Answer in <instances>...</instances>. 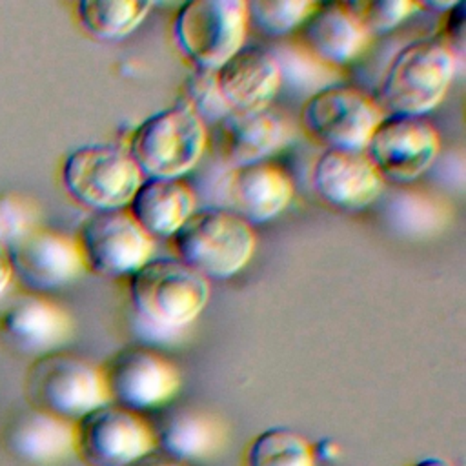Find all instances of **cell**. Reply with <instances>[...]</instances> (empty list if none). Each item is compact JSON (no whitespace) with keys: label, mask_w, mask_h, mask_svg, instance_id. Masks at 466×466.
<instances>
[{"label":"cell","mask_w":466,"mask_h":466,"mask_svg":"<svg viewBox=\"0 0 466 466\" xmlns=\"http://www.w3.org/2000/svg\"><path fill=\"white\" fill-rule=\"evenodd\" d=\"M0 333L7 346L38 359L60 351L71 339L73 324L60 306L38 295H24L4 311Z\"/></svg>","instance_id":"obj_18"},{"label":"cell","mask_w":466,"mask_h":466,"mask_svg":"<svg viewBox=\"0 0 466 466\" xmlns=\"http://www.w3.org/2000/svg\"><path fill=\"white\" fill-rule=\"evenodd\" d=\"M453 2H420V9H433L437 15H444Z\"/></svg>","instance_id":"obj_33"},{"label":"cell","mask_w":466,"mask_h":466,"mask_svg":"<svg viewBox=\"0 0 466 466\" xmlns=\"http://www.w3.org/2000/svg\"><path fill=\"white\" fill-rule=\"evenodd\" d=\"M311 186L328 206L360 211L379 198L384 178L364 151L324 149L311 166Z\"/></svg>","instance_id":"obj_14"},{"label":"cell","mask_w":466,"mask_h":466,"mask_svg":"<svg viewBox=\"0 0 466 466\" xmlns=\"http://www.w3.org/2000/svg\"><path fill=\"white\" fill-rule=\"evenodd\" d=\"M127 466H187V464H182L178 461H173L171 457L160 453L158 450L153 451V453H147L144 457H140L138 461L127 464Z\"/></svg>","instance_id":"obj_31"},{"label":"cell","mask_w":466,"mask_h":466,"mask_svg":"<svg viewBox=\"0 0 466 466\" xmlns=\"http://www.w3.org/2000/svg\"><path fill=\"white\" fill-rule=\"evenodd\" d=\"M177 102L186 106L206 127L209 124L217 126L231 111L218 91L215 71L200 67L186 76Z\"/></svg>","instance_id":"obj_27"},{"label":"cell","mask_w":466,"mask_h":466,"mask_svg":"<svg viewBox=\"0 0 466 466\" xmlns=\"http://www.w3.org/2000/svg\"><path fill=\"white\" fill-rule=\"evenodd\" d=\"M126 209L153 240L171 238L197 209V197L182 178H142Z\"/></svg>","instance_id":"obj_21"},{"label":"cell","mask_w":466,"mask_h":466,"mask_svg":"<svg viewBox=\"0 0 466 466\" xmlns=\"http://www.w3.org/2000/svg\"><path fill=\"white\" fill-rule=\"evenodd\" d=\"M299 116L302 129L324 149L362 151L384 113L364 91L333 84L308 96Z\"/></svg>","instance_id":"obj_8"},{"label":"cell","mask_w":466,"mask_h":466,"mask_svg":"<svg viewBox=\"0 0 466 466\" xmlns=\"http://www.w3.org/2000/svg\"><path fill=\"white\" fill-rule=\"evenodd\" d=\"M142 178L127 151L113 144L80 146L62 166L66 191L91 211L126 209Z\"/></svg>","instance_id":"obj_6"},{"label":"cell","mask_w":466,"mask_h":466,"mask_svg":"<svg viewBox=\"0 0 466 466\" xmlns=\"http://www.w3.org/2000/svg\"><path fill=\"white\" fill-rule=\"evenodd\" d=\"M226 209L251 228L279 217L293 198V182L279 166L266 162L231 167L224 182Z\"/></svg>","instance_id":"obj_16"},{"label":"cell","mask_w":466,"mask_h":466,"mask_svg":"<svg viewBox=\"0 0 466 466\" xmlns=\"http://www.w3.org/2000/svg\"><path fill=\"white\" fill-rule=\"evenodd\" d=\"M153 428L157 435V450L182 464L202 461L213 455L220 446L217 422L198 411H173Z\"/></svg>","instance_id":"obj_22"},{"label":"cell","mask_w":466,"mask_h":466,"mask_svg":"<svg viewBox=\"0 0 466 466\" xmlns=\"http://www.w3.org/2000/svg\"><path fill=\"white\" fill-rule=\"evenodd\" d=\"M457 66L439 35L411 40L390 60L373 100L384 115L422 116L444 98Z\"/></svg>","instance_id":"obj_2"},{"label":"cell","mask_w":466,"mask_h":466,"mask_svg":"<svg viewBox=\"0 0 466 466\" xmlns=\"http://www.w3.org/2000/svg\"><path fill=\"white\" fill-rule=\"evenodd\" d=\"M5 249L13 277L33 293L66 288L86 269L76 238L38 226Z\"/></svg>","instance_id":"obj_13"},{"label":"cell","mask_w":466,"mask_h":466,"mask_svg":"<svg viewBox=\"0 0 466 466\" xmlns=\"http://www.w3.org/2000/svg\"><path fill=\"white\" fill-rule=\"evenodd\" d=\"M36 226L33 209L18 198H0V244L9 246Z\"/></svg>","instance_id":"obj_29"},{"label":"cell","mask_w":466,"mask_h":466,"mask_svg":"<svg viewBox=\"0 0 466 466\" xmlns=\"http://www.w3.org/2000/svg\"><path fill=\"white\" fill-rule=\"evenodd\" d=\"M100 371L109 402L140 415L167 404L180 388L177 366L147 346L120 350Z\"/></svg>","instance_id":"obj_11"},{"label":"cell","mask_w":466,"mask_h":466,"mask_svg":"<svg viewBox=\"0 0 466 466\" xmlns=\"http://www.w3.org/2000/svg\"><path fill=\"white\" fill-rule=\"evenodd\" d=\"M268 49L277 62L279 75H280V87L288 86L291 91L306 95L308 98L324 87L340 84L339 69L329 67L319 58H315L295 38L282 40L277 46Z\"/></svg>","instance_id":"obj_23"},{"label":"cell","mask_w":466,"mask_h":466,"mask_svg":"<svg viewBox=\"0 0 466 466\" xmlns=\"http://www.w3.org/2000/svg\"><path fill=\"white\" fill-rule=\"evenodd\" d=\"M146 0H82L76 5L82 27L100 40H118L133 33L149 15Z\"/></svg>","instance_id":"obj_24"},{"label":"cell","mask_w":466,"mask_h":466,"mask_svg":"<svg viewBox=\"0 0 466 466\" xmlns=\"http://www.w3.org/2000/svg\"><path fill=\"white\" fill-rule=\"evenodd\" d=\"M171 238L177 258L208 280L233 277L255 251L253 228L222 206L197 208Z\"/></svg>","instance_id":"obj_3"},{"label":"cell","mask_w":466,"mask_h":466,"mask_svg":"<svg viewBox=\"0 0 466 466\" xmlns=\"http://www.w3.org/2000/svg\"><path fill=\"white\" fill-rule=\"evenodd\" d=\"M313 0H249L246 2L248 25L271 38H286L309 16Z\"/></svg>","instance_id":"obj_26"},{"label":"cell","mask_w":466,"mask_h":466,"mask_svg":"<svg viewBox=\"0 0 466 466\" xmlns=\"http://www.w3.org/2000/svg\"><path fill=\"white\" fill-rule=\"evenodd\" d=\"M13 279V271H11V262H9V255L5 246L0 244V299L4 297L9 282Z\"/></svg>","instance_id":"obj_32"},{"label":"cell","mask_w":466,"mask_h":466,"mask_svg":"<svg viewBox=\"0 0 466 466\" xmlns=\"http://www.w3.org/2000/svg\"><path fill=\"white\" fill-rule=\"evenodd\" d=\"M4 444L20 461L53 464L75 453V424L29 406L7 420Z\"/></svg>","instance_id":"obj_20"},{"label":"cell","mask_w":466,"mask_h":466,"mask_svg":"<svg viewBox=\"0 0 466 466\" xmlns=\"http://www.w3.org/2000/svg\"><path fill=\"white\" fill-rule=\"evenodd\" d=\"M208 127L175 102L146 116L124 147L144 178H182L204 155Z\"/></svg>","instance_id":"obj_4"},{"label":"cell","mask_w":466,"mask_h":466,"mask_svg":"<svg viewBox=\"0 0 466 466\" xmlns=\"http://www.w3.org/2000/svg\"><path fill=\"white\" fill-rule=\"evenodd\" d=\"M444 31L439 35L446 46L461 60L464 56V25H466V7L464 2H453L444 13Z\"/></svg>","instance_id":"obj_30"},{"label":"cell","mask_w":466,"mask_h":466,"mask_svg":"<svg viewBox=\"0 0 466 466\" xmlns=\"http://www.w3.org/2000/svg\"><path fill=\"white\" fill-rule=\"evenodd\" d=\"M135 331L146 344L177 342L209 300V280L177 257L149 258L129 277Z\"/></svg>","instance_id":"obj_1"},{"label":"cell","mask_w":466,"mask_h":466,"mask_svg":"<svg viewBox=\"0 0 466 466\" xmlns=\"http://www.w3.org/2000/svg\"><path fill=\"white\" fill-rule=\"evenodd\" d=\"M348 4L370 36L391 33L420 9V2L413 0H360Z\"/></svg>","instance_id":"obj_28"},{"label":"cell","mask_w":466,"mask_h":466,"mask_svg":"<svg viewBox=\"0 0 466 466\" xmlns=\"http://www.w3.org/2000/svg\"><path fill=\"white\" fill-rule=\"evenodd\" d=\"M76 244L84 268L100 277H131L153 258L155 240L127 209L93 211L80 226Z\"/></svg>","instance_id":"obj_10"},{"label":"cell","mask_w":466,"mask_h":466,"mask_svg":"<svg viewBox=\"0 0 466 466\" xmlns=\"http://www.w3.org/2000/svg\"><path fill=\"white\" fill-rule=\"evenodd\" d=\"M246 466H317L311 442L300 433L273 426L260 431L246 451Z\"/></svg>","instance_id":"obj_25"},{"label":"cell","mask_w":466,"mask_h":466,"mask_svg":"<svg viewBox=\"0 0 466 466\" xmlns=\"http://www.w3.org/2000/svg\"><path fill=\"white\" fill-rule=\"evenodd\" d=\"M370 38L348 2H317L295 33V40L304 49L335 69L357 60Z\"/></svg>","instance_id":"obj_15"},{"label":"cell","mask_w":466,"mask_h":466,"mask_svg":"<svg viewBox=\"0 0 466 466\" xmlns=\"http://www.w3.org/2000/svg\"><path fill=\"white\" fill-rule=\"evenodd\" d=\"M362 151L382 178L406 184L433 164L439 133L424 116L384 115Z\"/></svg>","instance_id":"obj_12"},{"label":"cell","mask_w":466,"mask_h":466,"mask_svg":"<svg viewBox=\"0 0 466 466\" xmlns=\"http://www.w3.org/2000/svg\"><path fill=\"white\" fill-rule=\"evenodd\" d=\"M248 27L244 0H191L178 7L173 36L195 67L217 71L246 46Z\"/></svg>","instance_id":"obj_7"},{"label":"cell","mask_w":466,"mask_h":466,"mask_svg":"<svg viewBox=\"0 0 466 466\" xmlns=\"http://www.w3.org/2000/svg\"><path fill=\"white\" fill-rule=\"evenodd\" d=\"M153 451L155 428L140 413L113 402L75 422V453L87 466H127Z\"/></svg>","instance_id":"obj_9"},{"label":"cell","mask_w":466,"mask_h":466,"mask_svg":"<svg viewBox=\"0 0 466 466\" xmlns=\"http://www.w3.org/2000/svg\"><path fill=\"white\" fill-rule=\"evenodd\" d=\"M413 466H451V464L441 457H426L417 461Z\"/></svg>","instance_id":"obj_34"},{"label":"cell","mask_w":466,"mask_h":466,"mask_svg":"<svg viewBox=\"0 0 466 466\" xmlns=\"http://www.w3.org/2000/svg\"><path fill=\"white\" fill-rule=\"evenodd\" d=\"M215 76L231 111L269 107L280 89L277 62L268 47L258 46H242L215 71Z\"/></svg>","instance_id":"obj_19"},{"label":"cell","mask_w":466,"mask_h":466,"mask_svg":"<svg viewBox=\"0 0 466 466\" xmlns=\"http://www.w3.org/2000/svg\"><path fill=\"white\" fill-rule=\"evenodd\" d=\"M24 391L31 408L73 424L109 404L100 368L62 351L38 357L31 364Z\"/></svg>","instance_id":"obj_5"},{"label":"cell","mask_w":466,"mask_h":466,"mask_svg":"<svg viewBox=\"0 0 466 466\" xmlns=\"http://www.w3.org/2000/svg\"><path fill=\"white\" fill-rule=\"evenodd\" d=\"M217 126L220 155L231 167L266 162L291 138L289 122L271 106L255 111H229Z\"/></svg>","instance_id":"obj_17"}]
</instances>
